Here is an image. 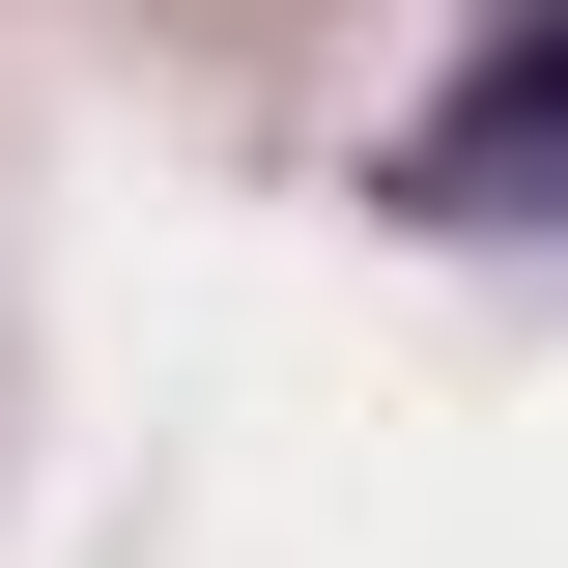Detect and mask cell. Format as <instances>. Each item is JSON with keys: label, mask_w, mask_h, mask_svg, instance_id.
Masks as SVG:
<instances>
[{"label": "cell", "mask_w": 568, "mask_h": 568, "mask_svg": "<svg viewBox=\"0 0 568 568\" xmlns=\"http://www.w3.org/2000/svg\"><path fill=\"white\" fill-rule=\"evenodd\" d=\"M511 171H568V58H511V85H484V114L426 142V200H511Z\"/></svg>", "instance_id": "1"}]
</instances>
